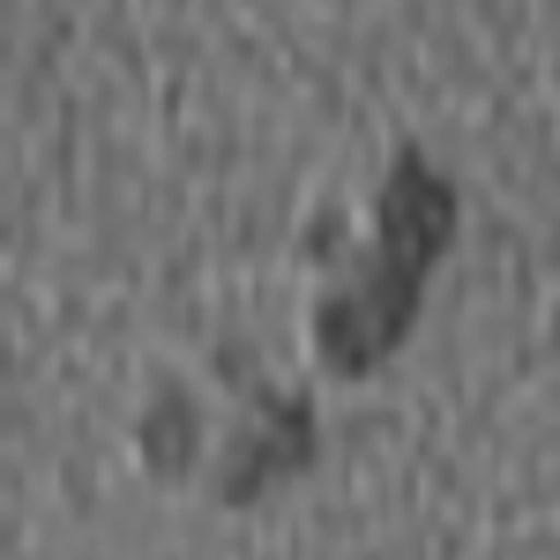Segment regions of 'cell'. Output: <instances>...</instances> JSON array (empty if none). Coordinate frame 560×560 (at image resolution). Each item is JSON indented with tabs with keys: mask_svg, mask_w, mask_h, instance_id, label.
Here are the masks:
<instances>
[{
	"mask_svg": "<svg viewBox=\"0 0 560 560\" xmlns=\"http://www.w3.org/2000/svg\"><path fill=\"white\" fill-rule=\"evenodd\" d=\"M464 232V195L456 179L433 165L419 142H396L374 195V232L366 247H345V277L314 300V359L337 382H366L404 351V337L419 329L433 269L448 261Z\"/></svg>",
	"mask_w": 560,
	"mask_h": 560,
	"instance_id": "6da1fadb",
	"label": "cell"
},
{
	"mask_svg": "<svg viewBox=\"0 0 560 560\" xmlns=\"http://www.w3.org/2000/svg\"><path fill=\"white\" fill-rule=\"evenodd\" d=\"M202 448H210L202 404H195L179 382H158L150 404H142V419H135V456H142V471L165 478V486H179V478H195Z\"/></svg>",
	"mask_w": 560,
	"mask_h": 560,
	"instance_id": "3957f363",
	"label": "cell"
},
{
	"mask_svg": "<svg viewBox=\"0 0 560 560\" xmlns=\"http://www.w3.org/2000/svg\"><path fill=\"white\" fill-rule=\"evenodd\" d=\"M322 456V419H314V396H284V388H255L247 411L224 427L217 441V471H210V493L217 509H255L269 501L284 478L314 471Z\"/></svg>",
	"mask_w": 560,
	"mask_h": 560,
	"instance_id": "7a4b0ae2",
	"label": "cell"
}]
</instances>
